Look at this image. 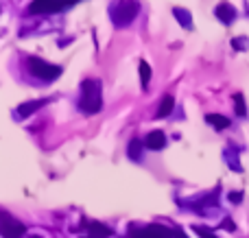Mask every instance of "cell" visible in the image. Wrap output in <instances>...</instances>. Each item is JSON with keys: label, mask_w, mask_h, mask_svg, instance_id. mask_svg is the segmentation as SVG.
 <instances>
[{"label": "cell", "mask_w": 249, "mask_h": 238, "mask_svg": "<svg viewBox=\"0 0 249 238\" xmlns=\"http://www.w3.org/2000/svg\"><path fill=\"white\" fill-rule=\"evenodd\" d=\"M140 149H142L140 140H133V142L129 144V157H131V160H140Z\"/></svg>", "instance_id": "5bb4252c"}, {"label": "cell", "mask_w": 249, "mask_h": 238, "mask_svg": "<svg viewBox=\"0 0 249 238\" xmlns=\"http://www.w3.org/2000/svg\"><path fill=\"white\" fill-rule=\"evenodd\" d=\"M88 230H90L92 238H107V236H112V230H109L107 225H103V223H96V221L88 223Z\"/></svg>", "instance_id": "30bf717a"}, {"label": "cell", "mask_w": 249, "mask_h": 238, "mask_svg": "<svg viewBox=\"0 0 249 238\" xmlns=\"http://www.w3.org/2000/svg\"><path fill=\"white\" fill-rule=\"evenodd\" d=\"M216 17H219L221 22H225V24H230V22L236 17V11H234L228 2H221L219 7H216Z\"/></svg>", "instance_id": "9c48e42d"}, {"label": "cell", "mask_w": 249, "mask_h": 238, "mask_svg": "<svg viewBox=\"0 0 249 238\" xmlns=\"http://www.w3.org/2000/svg\"><path fill=\"white\" fill-rule=\"evenodd\" d=\"M206 120L210 122L212 127H216V129H225V127H230V118L221 116V114H208Z\"/></svg>", "instance_id": "7c38bea8"}, {"label": "cell", "mask_w": 249, "mask_h": 238, "mask_svg": "<svg viewBox=\"0 0 249 238\" xmlns=\"http://www.w3.org/2000/svg\"><path fill=\"white\" fill-rule=\"evenodd\" d=\"M103 105V96H101V83L96 79H86L81 83V101H79V109L88 116L96 114Z\"/></svg>", "instance_id": "6da1fadb"}, {"label": "cell", "mask_w": 249, "mask_h": 238, "mask_svg": "<svg viewBox=\"0 0 249 238\" xmlns=\"http://www.w3.org/2000/svg\"><path fill=\"white\" fill-rule=\"evenodd\" d=\"M144 144L151 151H160V149H164V144H166V136H164V131H151V134L146 136Z\"/></svg>", "instance_id": "ba28073f"}, {"label": "cell", "mask_w": 249, "mask_h": 238, "mask_svg": "<svg viewBox=\"0 0 249 238\" xmlns=\"http://www.w3.org/2000/svg\"><path fill=\"white\" fill-rule=\"evenodd\" d=\"M29 70L42 81H55L61 74V68L55 64H48V61L39 59V57H31L29 59Z\"/></svg>", "instance_id": "3957f363"}, {"label": "cell", "mask_w": 249, "mask_h": 238, "mask_svg": "<svg viewBox=\"0 0 249 238\" xmlns=\"http://www.w3.org/2000/svg\"><path fill=\"white\" fill-rule=\"evenodd\" d=\"M48 103V99H39V101H26V103H22L20 107H18L16 116L18 118H29L31 114H35L39 107H44V105Z\"/></svg>", "instance_id": "52a82bcc"}, {"label": "cell", "mask_w": 249, "mask_h": 238, "mask_svg": "<svg viewBox=\"0 0 249 238\" xmlns=\"http://www.w3.org/2000/svg\"><path fill=\"white\" fill-rule=\"evenodd\" d=\"M26 234V227L18 221L16 217H11L9 212L0 210V236L2 238H22Z\"/></svg>", "instance_id": "277c9868"}, {"label": "cell", "mask_w": 249, "mask_h": 238, "mask_svg": "<svg viewBox=\"0 0 249 238\" xmlns=\"http://www.w3.org/2000/svg\"><path fill=\"white\" fill-rule=\"evenodd\" d=\"M173 13L179 17L181 24H184L186 29H190V13H188V11H184V9H173Z\"/></svg>", "instance_id": "9a60e30c"}, {"label": "cell", "mask_w": 249, "mask_h": 238, "mask_svg": "<svg viewBox=\"0 0 249 238\" xmlns=\"http://www.w3.org/2000/svg\"><path fill=\"white\" fill-rule=\"evenodd\" d=\"M140 81H142V87H146L151 81V66L146 61H140Z\"/></svg>", "instance_id": "4fadbf2b"}, {"label": "cell", "mask_w": 249, "mask_h": 238, "mask_svg": "<svg viewBox=\"0 0 249 238\" xmlns=\"http://www.w3.org/2000/svg\"><path fill=\"white\" fill-rule=\"evenodd\" d=\"M230 199H232L234 204H238V201H241V192H232V195H230Z\"/></svg>", "instance_id": "ac0fdd59"}, {"label": "cell", "mask_w": 249, "mask_h": 238, "mask_svg": "<svg viewBox=\"0 0 249 238\" xmlns=\"http://www.w3.org/2000/svg\"><path fill=\"white\" fill-rule=\"evenodd\" d=\"M77 0H33L29 13H57L66 7H72Z\"/></svg>", "instance_id": "5b68a950"}, {"label": "cell", "mask_w": 249, "mask_h": 238, "mask_svg": "<svg viewBox=\"0 0 249 238\" xmlns=\"http://www.w3.org/2000/svg\"><path fill=\"white\" fill-rule=\"evenodd\" d=\"M173 238H186V236H184L181 230H173Z\"/></svg>", "instance_id": "d6986e66"}, {"label": "cell", "mask_w": 249, "mask_h": 238, "mask_svg": "<svg viewBox=\"0 0 249 238\" xmlns=\"http://www.w3.org/2000/svg\"><path fill=\"white\" fill-rule=\"evenodd\" d=\"M195 232H197V234L201 236V238H216L210 230H206V227H199V225H197V227H195Z\"/></svg>", "instance_id": "e0dca14e"}, {"label": "cell", "mask_w": 249, "mask_h": 238, "mask_svg": "<svg viewBox=\"0 0 249 238\" xmlns=\"http://www.w3.org/2000/svg\"><path fill=\"white\" fill-rule=\"evenodd\" d=\"M234 101H236V112L238 116H245L247 107H245V101H243V94H234Z\"/></svg>", "instance_id": "2e32d148"}, {"label": "cell", "mask_w": 249, "mask_h": 238, "mask_svg": "<svg viewBox=\"0 0 249 238\" xmlns=\"http://www.w3.org/2000/svg\"><path fill=\"white\" fill-rule=\"evenodd\" d=\"M131 238H173V230L164 225H146V227H140L131 230Z\"/></svg>", "instance_id": "8992f818"}, {"label": "cell", "mask_w": 249, "mask_h": 238, "mask_svg": "<svg viewBox=\"0 0 249 238\" xmlns=\"http://www.w3.org/2000/svg\"><path fill=\"white\" fill-rule=\"evenodd\" d=\"M173 107H175V99H173L171 94H166L162 99V103H160V109H158V118H164L168 116V114L173 112Z\"/></svg>", "instance_id": "8fae6325"}, {"label": "cell", "mask_w": 249, "mask_h": 238, "mask_svg": "<svg viewBox=\"0 0 249 238\" xmlns=\"http://www.w3.org/2000/svg\"><path fill=\"white\" fill-rule=\"evenodd\" d=\"M138 11H140L138 0H116L112 4V9H109V16H112L116 26H127L138 16Z\"/></svg>", "instance_id": "7a4b0ae2"}]
</instances>
